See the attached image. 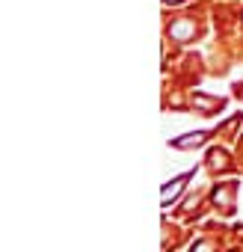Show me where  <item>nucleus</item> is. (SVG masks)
Returning a JSON list of instances; mask_svg holds the SVG:
<instances>
[{
  "mask_svg": "<svg viewBox=\"0 0 243 252\" xmlns=\"http://www.w3.org/2000/svg\"><path fill=\"white\" fill-rule=\"evenodd\" d=\"M169 36H172L175 42H190V39L196 36V21H190V18H178V21L169 27Z\"/></svg>",
  "mask_w": 243,
  "mask_h": 252,
  "instance_id": "3",
  "label": "nucleus"
},
{
  "mask_svg": "<svg viewBox=\"0 0 243 252\" xmlns=\"http://www.w3.org/2000/svg\"><path fill=\"white\" fill-rule=\"evenodd\" d=\"M205 140H208V134H205V131H193V134H184V137H178V140H169V146H172V149L187 152V149H199Z\"/></svg>",
  "mask_w": 243,
  "mask_h": 252,
  "instance_id": "4",
  "label": "nucleus"
},
{
  "mask_svg": "<svg viewBox=\"0 0 243 252\" xmlns=\"http://www.w3.org/2000/svg\"><path fill=\"white\" fill-rule=\"evenodd\" d=\"M193 178V172H184V175H178V178H172V181H166L163 184V193H160V202H163V208H169V202L184 190V184Z\"/></svg>",
  "mask_w": 243,
  "mask_h": 252,
  "instance_id": "2",
  "label": "nucleus"
},
{
  "mask_svg": "<svg viewBox=\"0 0 243 252\" xmlns=\"http://www.w3.org/2000/svg\"><path fill=\"white\" fill-rule=\"evenodd\" d=\"M208 160H211V166H213V169H225V166H228V163H225L228 158H225L222 152H211V155H208Z\"/></svg>",
  "mask_w": 243,
  "mask_h": 252,
  "instance_id": "6",
  "label": "nucleus"
},
{
  "mask_svg": "<svg viewBox=\"0 0 243 252\" xmlns=\"http://www.w3.org/2000/svg\"><path fill=\"white\" fill-rule=\"evenodd\" d=\"M234 193H237V184H234V181H228V184H222V187H216V190H213V202H216V205H222L225 211H234Z\"/></svg>",
  "mask_w": 243,
  "mask_h": 252,
  "instance_id": "5",
  "label": "nucleus"
},
{
  "mask_svg": "<svg viewBox=\"0 0 243 252\" xmlns=\"http://www.w3.org/2000/svg\"><path fill=\"white\" fill-rule=\"evenodd\" d=\"M190 104L196 107V113H202V116H213V113H219L222 110V98H216V95H205V92H193V98H190Z\"/></svg>",
  "mask_w": 243,
  "mask_h": 252,
  "instance_id": "1",
  "label": "nucleus"
},
{
  "mask_svg": "<svg viewBox=\"0 0 243 252\" xmlns=\"http://www.w3.org/2000/svg\"><path fill=\"white\" fill-rule=\"evenodd\" d=\"M166 3H178V0H166Z\"/></svg>",
  "mask_w": 243,
  "mask_h": 252,
  "instance_id": "8",
  "label": "nucleus"
},
{
  "mask_svg": "<svg viewBox=\"0 0 243 252\" xmlns=\"http://www.w3.org/2000/svg\"><path fill=\"white\" fill-rule=\"evenodd\" d=\"M190 252H211V243H208V240H199V243L190 246Z\"/></svg>",
  "mask_w": 243,
  "mask_h": 252,
  "instance_id": "7",
  "label": "nucleus"
}]
</instances>
